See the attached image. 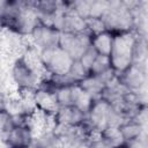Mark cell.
<instances>
[{
	"label": "cell",
	"instance_id": "cell-18",
	"mask_svg": "<svg viewBox=\"0 0 148 148\" xmlns=\"http://www.w3.org/2000/svg\"><path fill=\"white\" fill-rule=\"evenodd\" d=\"M94 98L87 94L83 89L80 88V86L76 83L75 88H74V97H73V106L80 109L81 111H83L84 113L88 111V109L90 108L91 103H92Z\"/></svg>",
	"mask_w": 148,
	"mask_h": 148
},
{
	"label": "cell",
	"instance_id": "cell-16",
	"mask_svg": "<svg viewBox=\"0 0 148 148\" xmlns=\"http://www.w3.org/2000/svg\"><path fill=\"white\" fill-rule=\"evenodd\" d=\"M17 118L7 108V105L5 103L0 104V141L3 145L6 143L9 133L17 124Z\"/></svg>",
	"mask_w": 148,
	"mask_h": 148
},
{
	"label": "cell",
	"instance_id": "cell-21",
	"mask_svg": "<svg viewBox=\"0 0 148 148\" xmlns=\"http://www.w3.org/2000/svg\"><path fill=\"white\" fill-rule=\"evenodd\" d=\"M147 134L141 135L138 139H134L132 141L125 142V148H148V139Z\"/></svg>",
	"mask_w": 148,
	"mask_h": 148
},
{
	"label": "cell",
	"instance_id": "cell-13",
	"mask_svg": "<svg viewBox=\"0 0 148 148\" xmlns=\"http://www.w3.org/2000/svg\"><path fill=\"white\" fill-rule=\"evenodd\" d=\"M34 143L38 148H61V138L59 132L50 126L37 131Z\"/></svg>",
	"mask_w": 148,
	"mask_h": 148
},
{
	"label": "cell",
	"instance_id": "cell-1",
	"mask_svg": "<svg viewBox=\"0 0 148 148\" xmlns=\"http://www.w3.org/2000/svg\"><path fill=\"white\" fill-rule=\"evenodd\" d=\"M39 21L32 1L3 0L0 1V22L5 31L16 37H28Z\"/></svg>",
	"mask_w": 148,
	"mask_h": 148
},
{
	"label": "cell",
	"instance_id": "cell-20",
	"mask_svg": "<svg viewBox=\"0 0 148 148\" xmlns=\"http://www.w3.org/2000/svg\"><path fill=\"white\" fill-rule=\"evenodd\" d=\"M97 56H98V54L96 53V51L90 46V47L81 56V58L79 59L80 64L88 71V73H89V69H90V67H91V65H92V62L95 61V59H96Z\"/></svg>",
	"mask_w": 148,
	"mask_h": 148
},
{
	"label": "cell",
	"instance_id": "cell-3",
	"mask_svg": "<svg viewBox=\"0 0 148 148\" xmlns=\"http://www.w3.org/2000/svg\"><path fill=\"white\" fill-rule=\"evenodd\" d=\"M38 68L40 69L38 62L34 61L27 53H21L13 60L10 79L18 94H30L38 87L43 76Z\"/></svg>",
	"mask_w": 148,
	"mask_h": 148
},
{
	"label": "cell",
	"instance_id": "cell-5",
	"mask_svg": "<svg viewBox=\"0 0 148 148\" xmlns=\"http://www.w3.org/2000/svg\"><path fill=\"white\" fill-rule=\"evenodd\" d=\"M37 61L45 75L62 76L68 74L74 60L59 46H53L37 51Z\"/></svg>",
	"mask_w": 148,
	"mask_h": 148
},
{
	"label": "cell",
	"instance_id": "cell-10",
	"mask_svg": "<svg viewBox=\"0 0 148 148\" xmlns=\"http://www.w3.org/2000/svg\"><path fill=\"white\" fill-rule=\"evenodd\" d=\"M37 131L32 125L31 120L17 121L12 132L9 133L5 147H24L30 146L35 141Z\"/></svg>",
	"mask_w": 148,
	"mask_h": 148
},
{
	"label": "cell",
	"instance_id": "cell-8",
	"mask_svg": "<svg viewBox=\"0 0 148 148\" xmlns=\"http://www.w3.org/2000/svg\"><path fill=\"white\" fill-rule=\"evenodd\" d=\"M58 46L73 60H79L90 47V35L88 32H60Z\"/></svg>",
	"mask_w": 148,
	"mask_h": 148
},
{
	"label": "cell",
	"instance_id": "cell-23",
	"mask_svg": "<svg viewBox=\"0 0 148 148\" xmlns=\"http://www.w3.org/2000/svg\"><path fill=\"white\" fill-rule=\"evenodd\" d=\"M91 148H101L99 146H97V145H96V143L92 141V138H91Z\"/></svg>",
	"mask_w": 148,
	"mask_h": 148
},
{
	"label": "cell",
	"instance_id": "cell-7",
	"mask_svg": "<svg viewBox=\"0 0 148 148\" xmlns=\"http://www.w3.org/2000/svg\"><path fill=\"white\" fill-rule=\"evenodd\" d=\"M59 37H60L59 30H57L53 25L45 23L40 20L36 23V25L32 28L31 32L28 36L31 46L36 51H42L45 49L58 46Z\"/></svg>",
	"mask_w": 148,
	"mask_h": 148
},
{
	"label": "cell",
	"instance_id": "cell-19",
	"mask_svg": "<svg viewBox=\"0 0 148 148\" xmlns=\"http://www.w3.org/2000/svg\"><path fill=\"white\" fill-rule=\"evenodd\" d=\"M111 72H113V71L111 69L109 57L99 56V54L96 57L95 61L92 62V65L89 69V74L96 75V76H105Z\"/></svg>",
	"mask_w": 148,
	"mask_h": 148
},
{
	"label": "cell",
	"instance_id": "cell-17",
	"mask_svg": "<svg viewBox=\"0 0 148 148\" xmlns=\"http://www.w3.org/2000/svg\"><path fill=\"white\" fill-rule=\"evenodd\" d=\"M75 84H67L62 86L56 89L54 91V97L56 102L58 104V108L60 106H71L73 105V97H74V88Z\"/></svg>",
	"mask_w": 148,
	"mask_h": 148
},
{
	"label": "cell",
	"instance_id": "cell-22",
	"mask_svg": "<svg viewBox=\"0 0 148 148\" xmlns=\"http://www.w3.org/2000/svg\"><path fill=\"white\" fill-rule=\"evenodd\" d=\"M6 148H38L35 143L30 145V146H24V147H6Z\"/></svg>",
	"mask_w": 148,
	"mask_h": 148
},
{
	"label": "cell",
	"instance_id": "cell-14",
	"mask_svg": "<svg viewBox=\"0 0 148 148\" xmlns=\"http://www.w3.org/2000/svg\"><path fill=\"white\" fill-rule=\"evenodd\" d=\"M118 128L125 142L132 141L140 138L141 135L147 134V125L142 124L138 119H125L118 126Z\"/></svg>",
	"mask_w": 148,
	"mask_h": 148
},
{
	"label": "cell",
	"instance_id": "cell-12",
	"mask_svg": "<svg viewBox=\"0 0 148 148\" xmlns=\"http://www.w3.org/2000/svg\"><path fill=\"white\" fill-rule=\"evenodd\" d=\"M32 7H34V10L37 17L45 23H50V21L60 10L64 9L62 1H56V0L32 1Z\"/></svg>",
	"mask_w": 148,
	"mask_h": 148
},
{
	"label": "cell",
	"instance_id": "cell-15",
	"mask_svg": "<svg viewBox=\"0 0 148 148\" xmlns=\"http://www.w3.org/2000/svg\"><path fill=\"white\" fill-rule=\"evenodd\" d=\"M112 40H113V36L105 30L90 35V46L99 56L109 57L112 46Z\"/></svg>",
	"mask_w": 148,
	"mask_h": 148
},
{
	"label": "cell",
	"instance_id": "cell-11",
	"mask_svg": "<svg viewBox=\"0 0 148 148\" xmlns=\"http://www.w3.org/2000/svg\"><path fill=\"white\" fill-rule=\"evenodd\" d=\"M31 98H32L34 106L36 109V113H39L44 118L51 119L58 109L54 92L37 87L31 92Z\"/></svg>",
	"mask_w": 148,
	"mask_h": 148
},
{
	"label": "cell",
	"instance_id": "cell-24",
	"mask_svg": "<svg viewBox=\"0 0 148 148\" xmlns=\"http://www.w3.org/2000/svg\"><path fill=\"white\" fill-rule=\"evenodd\" d=\"M118 148H125V146H121V147H118Z\"/></svg>",
	"mask_w": 148,
	"mask_h": 148
},
{
	"label": "cell",
	"instance_id": "cell-9",
	"mask_svg": "<svg viewBox=\"0 0 148 148\" xmlns=\"http://www.w3.org/2000/svg\"><path fill=\"white\" fill-rule=\"evenodd\" d=\"M52 127L57 130L80 128L86 123V113L80 109L71 106H60L52 116Z\"/></svg>",
	"mask_w": 148,
	"mask_h": 148
},
{
	"label": "cell",
	"instance_id": "cell-4",
	"mask_svg": "<svg viewBox=\"0 0 148 148\" xmlns=\"http://www.w3.org/2000/svg\"><path fill=\"white\" fill-rule=\"evenodd\" d=\"M136 40L135 32L113 36L109 60L111 69L118 75L134 62V45Z\"/></svg>",
	"mask_w": 148,
	"mask_h": 148
},
{
	"label": "cell",
	"instance_id": "cell-2",
	"mask_svg": "<svg viewBox=\"0 0 148 148\" xmlns=\"http://www.w3.org/2000/svg\"><path fill=\"white\" fill-rule=\"evenodd\" d=\"M136 1H110L101 17L103 28L112 36L134 32L133 7Z\"/></svg>",
	"mask_w": 148,
	"mask_h": 148
},
{
	"label": "cell",
	"instance_id": "cell-6",
	"mask_svg": "<svg viewBox=\"0 0 148 148\" xmlns=\"http://www.w3.org/2000/svg\"><path fill=\"white\" fill-rule=\"evenodd\" d=\"M126 91L138 95H146L147 90V64L133 62L128 68L117 75Z\"/></svg>",
	"mask_w": 148,
	"mask_h": 148
}]
</instances>
